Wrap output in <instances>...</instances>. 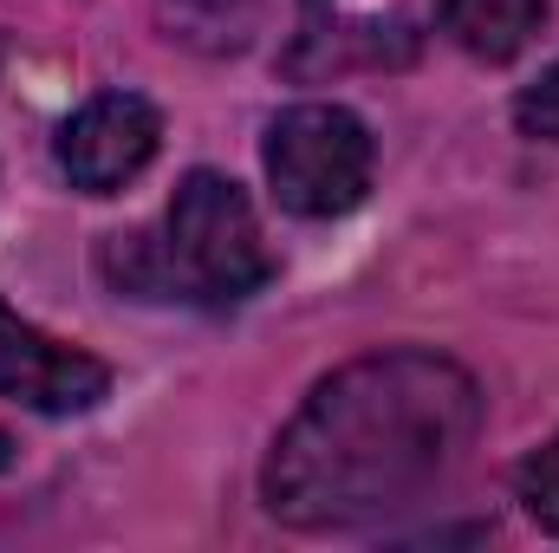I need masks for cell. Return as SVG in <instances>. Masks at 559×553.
I'll use <instances>...</instances> for the list:
<instances>
[{
    "label": "cell",
    "instance_id": "5b68a950",
    "mask_svg": "<svg viewBox=\"0 0 559 553\" xmlns=\"http://www.w3.org/2000/svg\"><path fill=\"white\" fill-rule=\"evenodd\" d=\"M0 398L39 416H79L111 398V365L79 345L46 339L0 299Z\"/></svg>",
    "mask_w": 559,
    "mask_h": 553
},
{
    "label": "cell",
    "instance_id": "6da1fadb",
    "mask_svg": "<svg viewBox=\"0 0 559 553\" xmlns=\"http://www.w3.org/2000/svg\"><path fill=\"white\" fill-rule=\"evenodd\" d=\"M481 430V385L423 345L332 372L280 430L261 469L267 515L299 534L365 528L442 489Z\"/></svg>",
    "mask_w": 559,
    "mask_h": 553
},
{
    "label": "cell",
    "instance_id": "52a82bcc",
    "mask_svg": "<svg viewBox=\"0 0 559 553\" xmlns=\"http://www.w3.org/2000/svg\"><path fill=\"white\" fill-rule=\"evenodd\" d=\"M150 13L195 52H241L254 33V0H150Z\"/></svg>",
    "mask_w": 559,
    "mask_h": 553
},
{
    "label": "cell",
    "instance_id": "8992f818",
    "mask_svg": "<svg viewBox=\"0 0 559 553\" xmlns=\"http://www.w3.org/2000/svg\"><path fill=\"white\" fill-rule=\"evenodd\" d=\"M540 20H547V0H442V33L488 66L514 59L540 33Z\"/></svg>",
    "mask_w": 559,
    "mask_h": 553
},
{
    "label": "cell",
    "instance_id": "3957f363",
    "mask_svg": "<svg viewBox=\"0 0 559 553\" xmlns=\"http://www.w3.org/2000/svg\"><path fill=\"white\" fill-rule=\"evenodd\" d=\"M371 131L358 111L345 105H293L267 125V183H274V202L286 215H306V222H332L345 209L365 202L371 189Z\"/></svg>",
    "mask_w": 559,
    "mask_h": 553
},
{
    "label": "cell",
    "instance_id": "30bf717a",
    "mask_svg": "<svg viewBox=\"0 0 559 553\" xmlns=\"http://www.w3.org/2000/svg\"><path fill=\"white\" fill-rule=\"evenodd\" d=\"M7 469H13V436L0 430V475H7Z\"/></svg>",
    "mask_w": 559,
    "mask_h": 553
},
{
    "label": "cell",
    "instance_id": "7a4b0ae2",
    "mask_svg": "<svg viewBox=\"0 0 559 553\" xmlns=\"http://www.w3.org/2000/svg\"><path fill=\"white\" fill-rule=\"evenodd\" d=\"M98 268L131 299H189V306H241L274 280L254 202L241 183L215 169H189L169 196L163 235L131 228L98 248Z\"/></svg>",
    "mask_w": 559,
    "mask_h": 553
},
{
    "label": "cell",
    "instance_id": "277c9868",
    "mask_svg": "<svg viewBox=\"0 0 559 553\" xmlns=\"http://www.w3.org/2000/svg\"><path fill=\"white\" fill-rule=\"evenodd\" d=\"M163 143V118L138 92H98L59 125V169L85 196H118Z\"/></svg>",
    "mask_w": 559,
    "mask_h": 553
},
{
    "label": "cell",
    "instance_id": "ba28073f",
    "mask_svg": "<svg viewBox=\"0 0 559 553\" xmlns=\"http://www.w3.org/2000/svg\"><path fill=\"white\" fill-rule=\"evenodd\" d=\"M514 495H521V508H527L534 528L559 534V436L547 443V449H534V456L514 469Z\"/></svg>",
    "mask_w": 559,
    "mask_h": 553
},
{
    "label": "cell",
    "instance_id": "9c48e42d",
    "mask_svg": "<svg viewBox=\"0 0 559 553\" xmlns=\"http://www.w3.org/2000/svg\"><path fill=\"white\" fill-rule=\"evenodd\" d=\"M514 118H521V131L540 143H559V66H547L527 92H521V105H514Z\"/></svg>",
    "mask_w": 559,
    "mask_h": 553
}]
</instances>
